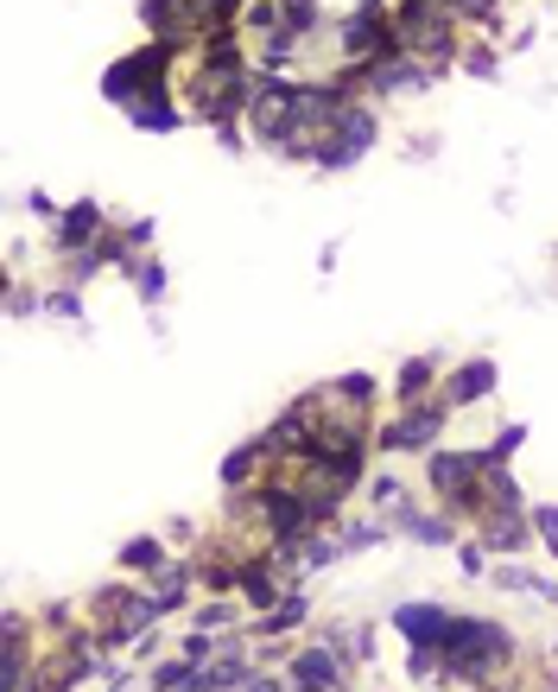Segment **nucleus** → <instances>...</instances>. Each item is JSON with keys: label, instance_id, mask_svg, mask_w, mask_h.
Instances as JSON below:
<instances>
[{"label": "nucleus", "instance_id": "nucleus-1", "mask_svg": "<svg viewBox=\"0 0 558 692\" xmlns=\"http://www.w3.org/2000/svg\"><path fill=\"white\" fill-rule=\"evenodd\" d=\"M444 673L438 680H457V686H489L507 661H514V636L489 616H457L451 636H444Z\"/></svg>", "mask_w": 558, "mask_h": 692}, {"label": "nucleus", "instance_id": "nucleus-2", "mask_svg": "<svg viewBox=\"0 0 558 692\" xmlns=\"http://www.w3.org/2000/svg\"><path fill=\"white\" fill-rule=\"evenodd\" d=\"M394 39H400V52L426 57V71H451L457 57V13L444 0H400V20H394Z\"/></svg>", "mask_w": 558, "mask_h": 692}, {"label": "nucleus", "instance_id": "nucleus-3", "mask_svg": "<svg viewBox=\"0 0 558 692\" xmlns=\"http://www.w3.org/2000/svg\"><path fill=\"white\" fill-rule=\"evenodd\" d=\"M482 451H426V483L444 509H482Z\"/></svg>", "mask_w": 558, "mask_h": 692}, {"label": "nucleus", "instance_id": "nucleus-4", "mask_svg": "<svg viewBox=\"0 0 558 692\" xmlns=\"http://www.w3.org/2000/svg\"><path fill=\"white\" fill-rule=\"evenodd\" d=\"M172 52H178V45H152V52H133V57H121V64H108L101 96L121 103V108H133L140 96H165V83H159V77H165Z\"/></svg>", "mask_w": 558, "mask_h": 692}, {"label": "nucleus", "instance_id": "nucleus-5", "mask_svg": "<svg viewBox=\"0 0 558 692\" xmlns=\"http://www.w3.org/2000/svg\"><path fill=\"white\" fill-rule=\"evenodd\" d=\"M375 134H380V121H375V108H362V103H350L343 108V121H336V134H324L318 140V172H350L355 159L375 147Z\"/></svg>", "mask_w": 558, "mask_h": 692}, {"label": "nucleus", "instance_id": "nucleus-6", "mask_svg": "<svg viewBox=\"0 0 558 692\" xmlns=\"http://www.w3.org/2000/svg\"><path fill=\"white\" fill-rule=\"evenodd\" d=\"M444 419H451V401H412V407L380 433V451H438V433H444Z\"/></svg>", "mask_w": 558, "mask_h": 692}, {"label": "nucleus", "instance_id": "nucleus-7", "mask_svg": "<svg viewBox=\"0 0 558 692\" xmlns=\"http://www.w3.org/2000/svg\"><path fill=\"white\" fill-rule=\"evenodd\" d=\"M286 680H292V692H336V686H343V654H336L330 641L299 648L292 667H286Z\"/></svg>", "mask_w": 558, "mask_h": 692}, {"label": "nucleus", "instance_id": "nucleus-8", "mask_svg": "<svg viewBox=\"0 0 558 692\" xmlns=\"http://www.w3.org/2000/svg\"><path fill=\"white\" fill-rule=\"evenodd\" d=\"M451 622L457 616L444 610V604H394V629H400L412 648H444Z\"/></svg>", "mask_w": 558, "mask_h": 692}, {"label": "nucleus", "instance_id": "nucleus-9", "mask_svg": "<svg viewBox=\"0 0 558 692\" xmlns=\"http://www.w3.org/2000/svg\"><path fill=\"white\" fill-rule=\"evenodd\" d=\"M495 382H502V369H495L489 356H476V362H463V369L451 375V394H444V401H451V407H476V401L495 394Z\"/></svg>", "mask_w": 558, "mask_h": 692}, {"label": "nucleus", "instance_id": "nucleus-10", "mask_svg": "<svg viewBox=\"0 0 558 692\" xmlns=\"http://www.w3.org/2000/svg\"><path fill=\"white\" fill-rule=\"evenodd\" d=\"M387 521H394V534L419 540V546H451V521H444V514H419L412 502H400Z\"/></svg>", "mask_w": 558, "mask_h": 692}, {"label": "nucleus", "instance_id": "nucleus-11", "mask_svg": "<svg viewBox=\"0 0 558 692\" xmlns=\"http://www.w3.org/2000/svg\"><path fill=\"white\" fill-rule=\"evenodd\" d=\"M101 230V204L96 198H83L57 216V255H71V248H89V235Z\"/></svg>", "mask_w": 558, "mask_h": 692}, {"label": "nucleus", "instance_id": "nucleus-12", "mask_svg": "<svg viewBox=\"0 0 558 692\" xmlns=\"http://www.w3.org/2000/svg\"><path fill=\"white\" fill-rule=\"evenodd\" d=\"M533 540V514H482V546L489 553H521Z\"/></svg>", "mask_w": 558, "mask_h": 692}, {"label": "nucleus", "instance_id": "nucleus-13", "mask_svg": "<svg viewBox=\"0 0 558 692\" xmlns=\"http://www.w3.org/2000/svg\"><path fill=\"white\" fill-rule=\"evenodd\" d=\"M482 514H527L521 483H514L507 470H489V477H482Z\"/></svg>", "mask_w": 558, "mask_h": 692}, {"label": "nucleus", "instance_id": "nucleus-14", "mask_svg": "<svg viewBox=\"0 0 558 692\" xmlns=\"http://www.w3.org/2000/svg\"><path fill=\"white\" fill-rule=\"evenodd\" d=\"M242 597H248V610H267V604H279L273 560H242Z\"/></svg>", "mask_w": 558, "mask_h": 692}, {"label": "nucleus", "instance_id": "nucleus-15", "mask_svg": "<svg viewBox=\"0 0 558 692\" xmlns=\"http://www.w3.org/2000/svg\"><path fill=\"white\" fill-rule=\"evenodd\" d=\"M127 121L133 128H147V134H172V128H184V115H178L165 96H147V103H133L127 108Z\"/></svg>", "mask_w": 558, "mask_h": 692}, {"label": "nucleus", "instance_id": "nucleus-16", "mask_svg": "<svg viewBox=\"0 0 558 692\" xmlns=\"http://www.w3.org/2000/svg\"><path fill=\"white\" fill-rule=\"evenodd\" d=\"M191 578H197V565H159V572H152V597H159V604H165V610H178V604H184V590H191Z\"/></svg>", "mask_w": 558, "mask_h": 692}, {"label": "nucleus", "instance_id": "nucleus-17", "mask_svg": "<svg viewBox=\"0 0 558 692\" xmlns=\"http://www.w3.org/2000/svg\"><path fill=\"white\" fill-rule=\"evenodd\" d=\"M431 375H438V356H412V362H400V375H394V394H400V407H412V401L426 394Z\"/></svg>", "mask_w": 558, "mask_h": 692}, {"label": "nucleus", "instance_id": "nucleus-18", "mask_svg": "<svg viewBox=\"0 0 558 692\" xmlns=\"http://www.w3.org/2000/svg\"><path fill=\"white\" fill-rule=\"evenodd\" d=\"M121 565H127V572H147V578H152V572L165 565V546H159V534H133V540L121 546Z\"/></svg>", "mask_w": 558, "mask_h": 692}, {"label": "nucleus", "instance_id": "nucleus-19", "mask_svg": "<svg viewBox=\"0 0 558 692\" xmlns=\"http://www.w3.org/2000/svg\"><path fill=\"white\" fill-rule=\"evenodd\" d=\"M304 616H311V604H304V590H292V597H279V610L260 616V636H286V629H299Z\"/></svg>", "mask_w": 558, "mask_h": 692}, {"label": "nucleus", "instance_id": "nucleus-20", "mask_svg": "<svg viewBox=\"0 0 558 692\" xmlns=\"http://www.w3.org/2000/svg\"><path fill=\"white\" fill-rule=\"evenodd\" d=\"M489 578H495L502 590H527V597H558L552 578H539V572H527V565H495Z\"/></svg>", "mask_w": 558, "mask_h": 692}, {"label": "nucleus", "instance_id": "nucleus-21", "mask_svg": "<svg viewBox=\"0 0 558 692\" xmlns=\"http://www.w3.org/2000/svg\"><path fill=\"white\" fill-rule=\"evenodd\" d=\"M521 445H527V426L514 419V426H502V433H495L489 445H482V464H489V470H507V458H514Z\"/></svg>", "mask_w": 558, "mask_h": 692}, {"label": "nucleus", "instance_id": "nucleus-22", "mask_svg": "<svg viewBox=\"0 0 558 692\" xmlns=\"http://www.w3.org/2000/svg\"><path fill=\"white\" fill-rule=\"evenodd\" d=\"M267 458V451H260V438H254V445H235V451H228L223 458V489H242L254 477V464Z\"/></svg>", "mask_w": 558, "mask_h": 692}, {"label": "nucleus", "instance_id": "nucleus-23", "mask_svg": "<svg viewBox=\"0 0 558 692\" xmlns=\"http://www.w3.org/2000/svg\"><path fill=\"white\" fill-rule=\"evenodd\" d=\"M394 534V521H350V528H343V553H368V546H380V540Z\"/></svg>", "mask_w": 558, "mask_h": 692}, {"label": "nucleus", "instance_id": "nucleus-24", "mask_svg": "<svg viewBox=\"0 0 558 692\" xmlns=\"http://www.w3.org/2000/svg\"><path fill=\"white\" fill-rule=\"evenodd\" d=\"M127 274L140 286V299H165V267H159V260H133Z\"/></svg>", "mask_w": 558, "mask_h": 692}, {"label": "nucleus", "instance_id": "nucleus-25", "mask_svg": "<svg viewBox=\"0 0 558 692\" xmlns=\"http://www.w3.org/2000/svg\"><path fill=\"white\" fill-rule=\"evenodd\" d=\"M343 560V540H304V572H324V565H336Z\"/></svg>", "mask_w": 558, "mask_h": 692}, {"label": "nucleus", "instance_id": "nucleus-26", "mask_svg": "<svg viewBox=\"0 0 558 692\" xmlns=\"http://www.w3.org/2000/svg\"><path fill=\"white\" fill-rule=\"evenodd\" d=\"M533 534L546 540V546H552V560H558V502H533Z\"/></svg>", "mask_w": 558, "mask_h": 692}, {"label": "nucleus", "instance_id": "nucleus-27", "mask_svg": "<svg viewBox=\"0 0 558 692\" xmlns=\"http://www.w3.org/2000/svg\"><path fill=\"white\" fill-rule=\"evenodd\" d=\"M45 311L51 318H83V292L76 286H57V292H45Z\"/></svg>", "mask_w": 558, "mask_h": 692}, {"label": "nucleus", "instance_id": "nucleus-28", "mask_svg": "<svg viewBox=\"0 0 558 692\" xmlns=\"http://www.w3.org/2000/svg\"><path fill=\"white\" fill-rule=\"evenodd\" d=\"M368 496H375V509L394 514V509L406 502V483H400V477H375V483H368Z\"/></svg>", "mask_w": 558, "mask_h": 692}, {"label": "nucleus", "instance_id": "nucleus-29", "mask_svg": "<svg viewBox=\"0 0 558 692\" xmlns=\"http://www.w3.org/2000/svg\"><path fill=\"white\" fill-rule=\"evenodd\" d=\"M330 394H350L355 407H362V401L375 394V375H336V382H330Z\"/></svg>", "mask_w": 558, "mask_h": 692}, {"label": "nucleus", "instance_id": "nucleus-30", "mask_svg": "<svg viewBox=\"0 0 558 692\" xmlns=\"http://www.w3.org/2000/svg\"><path fill=\"white\" fill-rule=\"evenodd\" d=\"M482 553H489L482 540H463V546H457V565H463L470 578H482V572H489V560H482Z\"/></svg>", "mask_w": 558, "mask_h": 692}, {"label": "nucleus", "instance_id": "nucleus-31", "mask_svg": "<svg viewBox=\"0 0 558 692\" xmlns=\"http://www.w3.org/2000/svg\"><path fill=\"white\" fill-rule=\"evenodd\" d=\"M228 622H235V604H203V610H197L203 636H210V629H228Z\"/></svg>", "mask_w": 558, "mask_h": 692}, {"label": "nucleus", "instance_id": "nucleus-32", "mask_svg": "<svg viewBox=\"0 0 558 692\" xmlns=\"http://www.w3.org/2000/svg\"><path fill=\"white\" fill-rule=\"evenodd\" d=\"M463 71H470V77H495L502 57H495V52H470V57H463Z\"/></svg>", "mask_w": 558, "mask_h": 692}, {"label": "nucleus", "instance_id": "nucleus-33", "mask_svg": "<svg viewBox=\"0 0 558 692\" xmlns=\"http://www.w3.org/2000/svg\"><path fill=\"white\" fill-rule=\"evenodd\" d=\"M242 692H286V680H273V673H254V680H248Z\"/></svg>", "mask_w": 558, "mask_h": 692}]
</instances>
